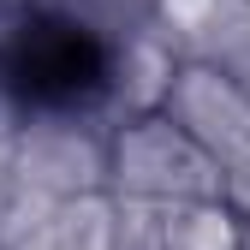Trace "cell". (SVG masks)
I'll use <instances>...</instances> for the list:
<instances>
[{"instance_id": "obj_1", "label": "cell", "mask_w": 250, "mask_h": 250, "mask_svg": "<svg viewBox=\"0 0 250 250\" xmlns=\"http://www.w3.org/2000/svg\"><path fill=\"white\" fill-rule=\"evenodd\" d=\"M12 78L36 102H66V96H78V89H89L102 78V54H96V42L78 24H36L18 42Z\"/></svg>"}]
</instances>
